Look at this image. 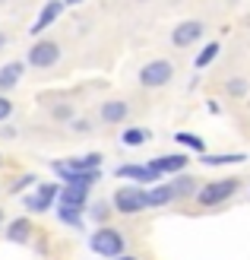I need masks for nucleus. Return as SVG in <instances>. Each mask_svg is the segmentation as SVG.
Instances as JSON below:
<instances>
[{"instance_id":"f257e3e1","label":"nucleus","mask_w":250,"mask_h":260,"mask_svg":"<svg viewBox=\"0 0 250 260\" xmlns=\"http://www.w3.org/2000/svg\"><path fill=\"white\" fill-rule=\"evenodd\" d=\"M98 162H101V155L98 152H89V155H80V159H60V162H54V172L63 181H70V178L83 175V172H95Z\"/></svg>"},{"instance_id":"f03ea898","label":"nucleus","mask_w":250,"mask_h":260,"mask_svg":"<svg viewBox=\"0 0 250 260\" xmlns=\"http://www.w3.org/2000/svg\"><path fill=\"white\" fill-rule=\"evenodd\" d=\"M171 76H174V67L159 57V60H149L146 67L139 70V83L146 86V89H159V86H168Z\"/></svg>"},{"instance_id":"7ed1b4c3","label":"nucleus","mask_w":250,"mask_h":260,"mask_svg":"<svg viewBox=\"0 0 250 260\" xmlns=\"http://www.w3.org/2000/svg\"><path fill=\"white\" fill-rule=\"evenodd\" d=\"M32 63V67L45 70V67H54V63L60 60V45L57 42H48V38H42V42H35L29 48V57H25Z\"/></svg>"},{"instance_id":"20e7f679","label":"nucleus","mask_w":250,"mask_h":260,"mask_svg":"<svg viewBox=\"0 0 250 260\" xmlns=\"http://www.w3.org/2000/svg\"><path fill=\"white\" fill-rule=\"evenodd\" d=\"M114 206L121 213H127V216L130 213H139V210H146V206H149V193L142 190V187H121V190L114 193Z\"/></svg>"},{"instance_id":"39448f33","label":"nucleus","mask_w":250,"mask_h":260,"mask_svg":"<svg viewBox=\"0 0 250 260\" xmlns=\"http://www.w3.org/2000/svg\"><path fill=\"white\" fill-rule=\"evenodd\" d=\"M89 244H92V251H95V254L117 257V254L124 251V235H121V232H114V229H98Z\"/></svg>"},{"instance_id":"423d86ee","label":"nucleus","mask_w":250,"mask_h":260,"mask_svg":"<svg viewBox=\"0 0 250 260\" xmlns=\"http://www.w3.org/2000/svg\"><path fill=\"white\" fill-rule=\"evenodd\" d=\"M234 190H238V181H234V178L212 181V184H206L200 193H196V200H200L203 206H216V203H222V200L234 197Z\"/></svg>"},{"instance_id":"0eeeda50","label":"nucleus","mask_w":250,"mask_h":260,"mask_svg":"<svg viewBox=\"0 0 250 260\" xmlns=\"http://www.w3.org/2000/svg\"><path fill=\"white\" fill-rule=\"evenodd\" d=\"M206 35V25L200 19H187V22H181L174 32H171V42H174L177 48H187L193 42H200V38Z\"/></svg>"},{"instance_id":"6e6552de","label":"nucleus","mask_w":250,"mask_h":260,"mask_svg":"<svg viewBox=\"0 0 250 260\" xmlns=\"http://www.w3.org/2000/svg\"><path fill=\"white\" fill-rule=\"evenodd\" d=\"M187 155L184 152H174V155H159V159H152L149 162V172L159 178V175H177V172H184L187 168Z\"/></svg>"},{"instance_id":"1a4fd4ad","label":"nucleus","mask_w":250,"mask_h":260,"mask_svg":"<svg viewBox=\"0 0 250 260\" xmlns=\"http://www.w3.org/2000/svg\"><path fill=\"white\" fill-rule=\"evenodd\" d=\"M60 190L57 184H42L38 187V193H32V197H25V206H29V213H45L51 203H54V197H60Z\"/></svg>"},{"instance_id":"9d476101","label":"nucleus","mask_w":250,"mask_h":260,"mask_svg":"<svg viewBox=\"0 0 250 260\" xmlns=\"http://www.w3.org/2000/svg\"><path fill=\"white\" fill-rule=\"evenodd\" d=\"M60 10H63V0H48L45 4V10H42V16L35 19V25H32V35H38V32H45L51 22H54L57 16H60Z\"/></svg>"},{"instance_id":"9b49d317","label":"nucleus","mask_w":250,"mask_h":260,"mask_svg":"<svg viewBox=\"0 0 250 260\" xmlns=\"http://www.w3.org/2000/svg\"><path fill=\"white\" fill-rule=\"evenodd\" d=\"M22 70H25L22 60H13V63H7V67H0V92H7V89L16 86L19 76H22Z\"/></svg>"},{"instance_id":"f8f14e48","label":"nucleus","mask_w":250,"mask_h":260,"mask_svg":"<svg viewBox=\"0 0 250 260\" xmlns=\"http://www.w3.org/2000/svg\"><path fill=\"white\" fill-rule=\"evenodd\" d=\"M89 200V187H76V184H67L60 190V203L63 206H76V210H83Z\"/></svg>"},{"instance_id":"ddd939ff","label":"nucleus","mask_w":250,"mask_h":260,"mask_svg":"<svg viewBox=\"0 0 250 260\" xmlns=\"http://www.w3.org/2000/svg\"><path fill=\"white\" fill-rule=\"evenodd\" d=\"M127 114H130L127 102H104V105H101V121L104 124H121Z\"/></svg>"},{"instance_id":"4468645a","label":"nucleus","mask_w":250,"mask_h":260,"mask_svg":"<svg viewBox=\"0 0 250 260\" xmlns=\"http://www.w3.org/2000/svg\"><path fill=\"white\" fill-rule=\"evenodd\" d=\"M117 178H130V181H152L155 175L149 172V165L142 168V165H121L117 168Z\"/></svg>"},{"instance_id":"2eb2a0df","label":"nucleus","mask_w":250,"mask_h":260,"mask_svg":"<svg viewBox=\"0 0 250 260\" xmlns=\"http://www.w3.org/2000/svg\"><path fill=\"white\" fill-rule=\"evenodd\" d=\"M149 137L152 134H149L146 127H130V130H124V134H121V143H124V146H142Z\"/></svg>"},{"instance_id":"dca6fc26","label":"nucleus","mask_w":250,"mask_h":260,"mask_svg":"<svg viewBox=\"0 0 250 260\" xmlns=\"http://www.w3.org/2000/svg\"><path fill=\"white\" fill-rule=\"evenodd\" d=\"M146 193H149V206H165L168 200H174V197H177L171 184H165V187H155V190H146Z\"/></svg>"},{"instance_id":"f3484780","label":"nucleus","mask_w":250,"mask_h":260,"mask_svg":"<svg viewBox=\"0 0 250 260\" xmlns=\"http://www.w3.org/2000/svg\"><path fill=\"white\" fill-rule=\"evenodd\" d=\"M7 238L10 241H25V238H29V219H16V222H10Z\"/></svg>"},{"instance_id":"a211bd4d","label":"nucleus","mask_w":250,"mask_h":260,"mask_svg":"<svg viewBox=\"0 0 250 260\" xmlns=\"http://www.w3.org/2000/svg\"><path fill=\"white\" fill-rule=\"evenodd\" d=\"M234 162H244V152H231V155H209V152H203V165H234Z\"/></svg>"},{"instance_id":"6ab92c4d","label":"nucleus","mask_w":250,"mask_h":260,"mask_svg":"<svg viewBox=\"0 0 250 260\" xmlns=\"http://www.w3.org/2000/svg\"><path fill=\"white\" fill-rule=\"evenodd\" d=\"M216 54H219V42H209V45L200 51V54H196V60H193V63H196V67L203 70V67H209V63L216 60Z\"/></svg>"},{"instance_id":"aec40b11","label":"nucleus","mask_w":250,"mask_h":260,"mask_svg":"<svg viewBox=\"0 0 250 260\" xmlns=\"http://www.w3.org/2000/svg\"><path fill=\"white\" fill-rule=\"evenodd\" d=\"M57 216L63 219V222L67 225H83V216H80V210H76V206H57Z\"/></svg>"},{"instance_id":"412c9836","label":"nucleus","mask_w":250,"mask_h":260,"mask_svg":"<svg viewBox=\"0 0 250 260\" xmlns=\"http://www.w3.org/2000/svg\"><path fill=\"white\" fill-rule=\"evenodd\" d=\"M174 140L181 143V146H187V149H196V152H206V143H203L200 137H196V134H177Z\"/></svg>"},{"instance_id":"4be33fe9","label":"nucleus","mask_w":250,"mask_h":260,"mask_svg":"<svg viewBox=\"0 0 250 260\" xmlns=\"http://www.w3.org/2000/svg\"><path fill=\"white\" fill-rule=\"evenodd\" d=\"M171 187H174V193H181V197H184V193H193V187H196V184H193L190 178H177Z\"/></svg>"},{"instance_id":"5701e85b","label":"nucleus","mask_w":250,"mask_h":260,"mask_svg":"<svg viewBox=\"0 0 250 260\" xmlns=\"http://www.w3.org/2000/svg\"><path fill=\"white\" fill-rule=\"evenodd\" d=\"M10 114H13V105H10V99H7L4 92H0V124H4V121L10 118Z\"/></svg>"},{"instance_id":"b1692460","label":"nucleus","mask_w":250,"mask_h":260,"mask_svg":"<svg viewBox=\"0 0 250 260\" xmlns=\"http://www.w3.org/2000/svg\"><path fill=\"white\" fill-rule=\"evenodd\" d=\"M228 92L244 95V92H247V83H244V80H231V83H228Z\"/></svg>"},{"instance_id":"393cba45","label":"nucleus","mask_w":250,"mask_h":260,"mask_svg":"<svg viewBox=\"0 0 250 260\" xmlns=\"http://www.w3.org/2000/svg\"><path fill=\"white\" fill-rule=\"evenodd\" d=\"M54 118H60V121H67V118H70V108H67V105H60V108H54Z\"/></svg>"},{"instance_id":"a878e982","label":"nucleus","mask_w":250,"mask_h":260,"mask_svg":"<svg viewBox=\"0 0 250 260\" xmlns=\"http://www.w3.org/2000/svg\"><path fill=\"white\" fill-rule=\"evenodd\" d=\"M25 184H35V175H29V178H19V181H16V187H13V190H22Z\"/></svg>"},{"instance_id":"bb28decb","label":"nucleus","mask_w":250,"mask_h":260,"mask_svg":"<svg viewBox=\"0 0 250 260\" xmlns=\"http://www.w3.org/2000/svg\"><path fill=\"white\" fill-rule=\"evenodd\" d=\"M92 216H95V219H104V216H108V206H104V203H98V206H95V213H92Z\"/></svg>"},{"instance_id":"cd10ccee","label":"nucleus","mask_w":250,"mask_h":260,"mask_svg":"<svg viewBox=\"0 0 250 260\" xmlns=\"http://www.w3.org/2000/svg\"><path fill=\"white\" fill-rule=\"evenodd\" d=\"M7 45V35H0V48H4Z\"/></svg>"},{"instance_id":"c85d7f7f","label":"nucleus","mask_w":250,"mask_h":260,"mask_svg":"<svg viewBox=\"0 0 250 260\" xmlns=\"http://www.w3.org/2000/svg\"><path fill=\"white\" fill-rule=\"evenodd\" d=\"M63 4H80V0H63Z\"/></svg>"},{"instance_id":"c756f323","label":"nucleus","mask_w":250,"mask_h":260,"mask_svg":"<svg viewBox=\"0 0 250 260\" xmlns=\"http://www.w3.org/2000/svg\"><path fill=\"white\" fill-rule=\"evenodd\" d=\"M121 260H133V257H121Z\"/></svg>"},{"instance_id":"7c9ffc66","label":"nucleus","mask_w":250,"mask_h":260,"mask_svg":"<svg viewBox=\"0 0 250 260\" xmlns=\"http://www.w3.org/2000/svg\"><path fill=\"white\" fill-rule=\"evenodd\" d=\"M0 219H4V216H0Z\"/></svg>"}]
</instances>
